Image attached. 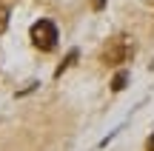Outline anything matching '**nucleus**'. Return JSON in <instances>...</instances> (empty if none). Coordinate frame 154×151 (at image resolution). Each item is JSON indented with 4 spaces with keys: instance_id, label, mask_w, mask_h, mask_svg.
Masks as SVG:
<instances>
[{
    "instance_id": "nucleus-1",
    "label": "nucleus",
    "mask_w": 154,
    "mask_h": 151,
    "mask_svg": "<svg viewBox=\"0 0 154 151\" xmlns=\"http://www.w3.org/2000/svg\"><path fill=\"white\" fill-rule=\"evenodd\" d=\"M134 57V37L131 34H114L106 40L103 51H100V63L109 68H117Z\"/></svg>"
},
{
    "instance_id": "nucleus-2",
    "label": "nucleus",
    "mask_w": 154,
    "mask_h": 151,
    "mask_svg": "<svg viewBox=\"0 0 154 151\" xmlns=\"http://www.w3.org/2000/svg\"><path fill=\"white\" fill-rule=\"evenodd\" d=\"M29 37H32V46L40 51H54L57 49V26L51 20H37L32 26V32H29Z\"/></svg>"
},
{
    "instance_id": "nucleus-3",
    "label": "nucleus",
    "mask_w": 154,
    "mask_h": 151,
    "mask_svg": "<svg viewBox=\"0 0 154 151\" xmlns=\"http://www.w3.org/2000/svg\"><path fill=\"white\" fill-rule=\"evenodd\" d=\"M74 60H77V49H72V51H69V54H66V60H63V63H60V66H57V68H54V77H63V71H66V68H69V66H72V63H74Z\"/></svg>"
},
{
    "instance_id": "nucleus-4",
    "label": "nucleus",
    "mask_w": 154,
    "mask_h": 151,
    "mask_svg": "<svg viewBox=\"0 0 154 151\" xmlns=\"http://www.w3.org/2000/svg\"><path fill=\"white\" fill-rule=\"evenodd\" d=\"M126 86H128V74L126 71H117L114 80H111V91H123Z\"/></svg>"
},
{
    "instance_id": "nucleus-5",
    "label": "nucleus",
    "mask_w": 154,
    "mask_h": 151,
    "mask_svg": "<svg viewBox=\"0 0 154 151\" xmlns=\"http://www.w3.org/2000/svg\"><path fill=\"white\" fill-rule=\"evenodd\" d=\"M9 29V6H0V34Z\"/></svg>"
},
{
    "instance_id": "nucleus-6",
    "label": "nucleus",
    "mask_w": 154,
    "mask_h": 151,
    "mask_svg": "<svg viewBox=\"0 0 154 151\" xmlns=\"http://www.w3.org/2000/svg\"><path fill=\"white\" fill-rule=\"evenodd\" d=\"M146 151H154V134L149 137V143H146Z\"/></svg>"
},
{
    "instance_id": "nucleus-7",
    "label": "nucleus",
    "mask_w": 154,
    "mask_h": 151,
    "mask_svg": "<svg viewBox=\"0 0 154 151\" xmlns=\"http://www.w3.org/2000/svg\"><path fill=\"white\" fill-rule=\"evenodd\" d=\"M103 3L106 0H94V9H103Z\"/></svg>"
}]
</instances>
